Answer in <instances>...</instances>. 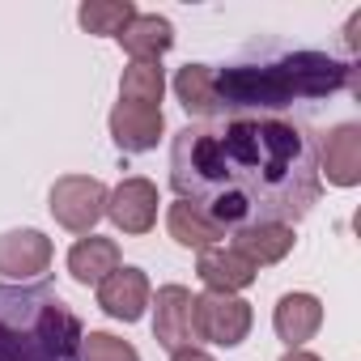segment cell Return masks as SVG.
Returning <instances> with one entry per match:
<instances>
[{
	"label": "cell",
	"instance_id": "7c38bea8",
	"mask_svg": "<svg viewBox=\"0 0 361 361\" xmlns=\"http://www.w3.org/2000/svg\"><path fill=\"white\" fill-rule=\"evenodd\" d=\"M196 276L204 281V289H209V293H243V289H251V285H255L259 268H255L238 247L217 243V247L200 251V259H196Z\"/></svg>",
	"mask_w": 361,
	"mask_h": 361
},
{
	"label": "cell",
	"instance_id": "52a82bcc",
	"mask_svg": "<svg viewBox=\"0 0 361 361\" xmlns=\"http://www.w3.org/2000/svg\"><path fill=\"white\" fill-rule=\"evenodd\" d=\"M192 302L196 293L188 285H161L153 293V340L166 348V353H178V348H192L196 344V323H192Z\"/></svg>",
	"mask_w": 361,
	"mask_h": 361
},
{
	"label": "cell",
	"instance_id": "4fadbf2b",
	"mask_svg": "<svg viewBox=\"0 0 361 361\" xmlns=\"http://www.w3.org/2000/svg\"><path fill=\"white\" fill-rule=\"evenodd\" d=\"M323 327V302L306 289L281 293L276 310H272V331L285 348H306V340H314V331Z\"/></svg>",
	"mask_w": 361,
	"mask_h": 361
},
{
	"label": "cell",
	"instance_id": "8992f818",
	"mask_svg": "<svg viewBox=\"0 0 361 361\" xmlns=\"http://www.w3.org/2000/svg\"><path fill=\"white\" fill-rule=\"evenodd\" d=\"M157 183L145 174H128L119 188H111L106 196V217L115 221L119 234H149L157 226Z\"/></svg>",
	"mask_w": 361,
	"mask_h": 361
},
{
	"label": "cell",
	"instance_id": "7402d4cb",
	"mask_svg": "<svg viewBox=\"0 0 361 361\" xmlns=\"http://www.w3.org/2000/svg\"><path fill=\"white\" fill-rule=\"evenodd\" d=\"M357 30H361V9H357V13L348 18V26H344V43H348V51H353V56L361 51V35H357Z\"/></svg>",
	"mask_w": 361,
	"mask_h": 361
},
{
	"label": "cell",
	"instance_id": "44dd1931",
	"mask_svg": "<svg viewBox=\"0 0 361 361\" xmlns=\"http://www.w3.org/2000/svg\"><path fill=\"white\" fill-rule=\"evenodd\" d=\"M81 361H140V353H136V344H128L111 331H85Z\"/></svg>",
	"mask_w": 361,
	"mask_h": 361
},
{
	"label": "cell",
	"instance_id": "5b68a950",
	"mask_svg": "<svg viewBox=\"0 0 361 361\" xmlns=\"http://www.w3.org/2000/svg\"><path fill=\"white\" fill-rule=\"evenodd\" d=\"M192 323H196V340L217 348H238L251 336L255 310L238 293H200L192 302Z\"/></svg>",
	"mask_w": 361,
	"mask_h": 361
},
{
	"label": "cell",
	"instance_id": "ba28073f",
	"mask_svg": "<svg viewBox=\"0 0 361 361\" xmlns=\"http://www.w3.org/2000/svg\"><path fill=\"white\" fill-rule=\"evenodd\" d=\"M153 302V285L145 276V268H132V264H119L102 285H98V310L115 323H140L145 310Z\"/></svg>",
	"mask_w": 361,
	"mask_h": 361
},
{
	"label": "cell",
	"instance_id": "6da1fadb",
	"mask_svg": "<svg viewBox=\"0 0 361 361\" xmlns=\"http://www.w3.org/2000/svg\"><path fill=\"white\" fill-rule=\"evenodd\" d=\"M170 188L221 230L298 226L323 196L314 140L281 115H226L178 128Z\"/></svg>",
	"mask_w": 361,
	"mask_h": 361
},
{
	"label": "cell",
	"instance_id": "cb8c5ba5",
	"mask_svg": "<svg viewBox=\"0 0 361 361\" xmlns=\"http://www.w3.org/2000/svg\"><path fill=\"white\" fill-rule=\"evenodd\" d=\"M281 361H323L319 353H310V348H285V357Z\"/></svg>",
	"mask_w": 361,
	"mask_h": 361
},
{
	"label": "cell",
	"instance_id": "d6986e66",
	"mask_svg": "<svg viewBox=\"0 0 361 361\" xmlns=\"http://www.w3.org/2000/svg\"><path fill=\"white\" fill-rule=\"evenodd\" d=\"M140 9L132 5V0H85V5L77 9V22L85 35L94 39H119V30L136 18Z\"/></svg>",
	"mask_w": 361,
	"mask_h": 361
},
{
	"label": "cell",
	"instance_id": "ffe728a7",
	"mask_svg": "<svg viewBox=\"0 0 361 361\" xmlns=\"http://www.w3.org/2000/svg\"><path fill=\"white\" fill-rule=\"evenodd\" d=\"M166 94V68L161 64H128L119 77V102L157 106Z\"/></svg>",
	"mask_w": 361,
	"mask_h": 361
},
{
	"label": "cell",
	"instance_id": "7a4b0ae2",
	"mask_svg": "<svg viewBox=\"0 0 361 361\" xmlns=\"http://www.w3.org/2000/svg\"><path fill=\"white\" fill-rule=\"evenodd\" d=\"M340 90H357V64L327 51L259 47L255 56L217 68L221 115H268L289 102H310Z\"/></svg>",
	"mask_w": 361,
	"mask_h": 361
},
{
	"label": "cell",
	"instance_id": "2e32d148",
	"mask_svg": "<svg viewBox=\"0 0 361 361\" xmlns=\"http://www.w3.org/2000/svg\"><path fill=\"white\" fill-rule=\"evenodd\" d=\"M174 98H178V106H183L188 115H196V119H213V115H221V106H217V68H209V64H183L174 73Z\"/></svg>",
	"mask_w": 361,
	"mask_h": 361
},
{
	"label": "cell",
	"instance_id": "e0dca14e",
	"mask_svg": "<svg viewBox=\"0 0 361 361\" xmlns=\"http://www.w3.org/2000/svg\"><path fill=\"white\" fill-rule=\"evenodd\" d=\"M166 230H170V238L178 243V247H188V251H209V247H217L221 238H226V230L217 226V221H209L196 204H188V200H174L170 209H166Z\"/></svg>",
	"mask_w": 361,
	"mask_h": 361
},
{
	"label": "cell",
	"instance_id": "9a60e30c",
	"mask_svg": "<svg viewBox=\"0 0 361 361\" xmlns=\"http://www.w3.org/2000/svg\"><path fill=\"white\" fill-rule=\"evenodd\" d=\"M123 264V255H119V243L115 238H102V234H85V238H77L73 243V251H68V276L77 281V285H102L115 268Z\"/></svg>",
	"mask_w": 361,
	"mask_h": 361
},
{
	"label": "cell",
	"instance_id": "603a6c76",
	"mask_svg": "<svg viewBox=\"0 0 361 361\" xmlns=\"http://www.w3.org/2000/svg\"><path fill=\"white\" fill-rule=\"evenodd\" d=\"M170 361H213L200 344H192V348H178V353H170Z\"/></svg>",
	"mask_w": 361,
	"mask_h": 361
},
{
	"label": "cell",
	"instance_id": "30bf717a",
	"mask_svg": "<svg viewBox=\"0 0 361 361\" xmlns=\"http://www.w3.org/2000/svg\"><path fill=\"white\" fill-rule=\"evenodd\" d=\"M319 178H327L331 188H357L361 183V123H336L319 149Z\"/></svg>",
	"mask_w": 361,
	"mask_h": 361
},
{
	"label": "cell",
	"instance_id": "277c9868",
	"mask_svg": "<svg viewBox=\"0 0 361 361\" xmlns=\"http://www.w3.org/2000/svg\"><path fill=\"white\" fill-rule=\"evenodd\" d=\"M106 196L111 188L94 174H64L47 192V209L56 217V226H64L68 234H94V226L106 217Z\"/></svg>",
	"mask_w": 361,
	"mask_h": 361
},
{
	"label": "cell",
	"instance_id": "ac0fdd59",
	"mask_svg": "<svg viewBox=\"0 0 361 361\" xmlns=\"http://www.w3.org/2000/svg\"><path fill=\"white\" fill-rule=\"evenodd\" d=\"M293 226H251V230H238V251L255 264V268H268V264H281L289 251H293Z\"/></svg>",
	"mask_w": 361,
	"mask_h": 361
},
{
	"label": "cell",
	"instance_id": "3957f363",
	"mask_svg": "<svg viewBox=\"0 0 361 361\" xmlns=\"http://www.w3.org/2000/svg\"><path fill=\"white\" fill-rule=\"evenodd\" d=\"M85 327L51 285H0V361H81Z\"/></svg>",
	"mask_w": 361,
	"mask_h": 361
},
{
	"label": "cell",
	"instance_id": "5bb4252c",
	"mask_svg": "<svg viewBox=\"0 0 361 361\" xmlns=\"http://www.w3.org/2000/svg\"><path fill=\"white\" fill-rule=\"evenodd\" d=\"M115 43L132 56V64H161V56L174 47V26L161 13H136Z\"/></svg>",
	"mask_w": 361,
	"mask_h": 361
},
{
	"label": "cell",
	"instance_id": "8fae6325",
	"mask_svg": "<svg viewBox=\"0 0 361 361\" xmlns=\"http://www.w3.org/2000/svg\"><path fill=\"white\" fill-rule=\"evenodd\" d=\"M111 140L119 153H149L157 149L161 132H166V115L161 106H136V102H115L106 115Z\"/></svg>",
	"mask_w": 361,
	"mask_h": 361
},
{
	"label": "cell",
	"instance_id": "9c48e42d",
	"mask_svg": "<svg viewBox=\"0 0 361 361\" xmlns=\"http://www.w3.org/2000/svg\"><path fill=\"white\" fill-rule=\"evenodd\" d=\"M56 259V247L43 230H9L0 234V276L13 281V285H26V281H39Z\"/></svg>",
	"mask_w": 361,
	"mask_h": 361
}]
</instances>
